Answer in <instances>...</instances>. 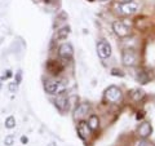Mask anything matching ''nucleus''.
<instances>
[{"label": "nucleus", "instance_id": "a211bd4d", "mask_svg": "<svg viewBox=\"0 0 155 146\" xmlns=\"http://www.w3.org/2000/svg\"><path fill=\"white\" fill-rule=\"evenodd\" d=\"M134 146H151V144H150L149 141H146V138H142V140L137 141Z\"/></svg>", "mask_w": 155, "mask_h": 146}, {"label": "nucleus", "instance_id": "f03ea898", "mask_svg": "<svg viewBox=\"0 0 155 146\" xmlns=\"http://www.w3.org/2000/svg\"><path fill=\"white\" fill-rule=\"evenodd\" d=\"M122 62L125 65V66H136L138 62V55L137 52L132 48H129V49H124L123 53H122Z\"/></svg>", "mask_w": 155, "mask_h": 146}, {"label": "nucleus", "instance_id": "9d476101", "mask_svg": "<svg viewBox=\"0 0 155 146\" xmlns=\"http://www.w3.org/2000/svg\"><path fill=\"white\" fill-rule=\"evenodd\" d=\"M153 132V128H151V124L149 121H143L142 124H140V127L137 128V133L141 138H147L150 134Z\"/></svg>", "mask_w": 155, "mask_h": 146}, {"label": "nucleus", "instance_id": "39448f33", "mask_svg": "<svg viewBox=\"0 0 155 146\" xmlns=\"http://www.w3.org/2000/svg\"><path fill=\"white\" fill-rule=\"evenodd\" d=\"M113 30L119 38H125L130 35V27L123 21H115L113 23Z\"/></svg>", "mask_w": 155, "mask_h": 146}, {"label": "nucleus", "instance_id": "0eeeda50", "mask_svg": "<svg viewBox=\"0 0 155 146\" xmlns=\"http://www.w3.org/2000/svg\"><path fill=\"white\" fill-rule=\"evenodd\" d=\"M56 106L61 111H65V110H69V95L67 92L62 91L57 95L56 97Z\"/></svg>", "mask_w": 155, "mask_h": 146}, {"label": "nucleus", "instance_id": "4468645a", "mask_svg": "<svg viewBox=\"0 0 155 146\" xmlns=\"http://www.w3.org/2000/svg\"><path fill=\"white\" fill-rule=\"evenodd\" d=\"M87 123H88V125L91 127L92 131H96L97 128H98V125H100V119H98V116L97 115H91Z\"/></svg>", "mask_w": 155, "mask_h": 146}, {"label": "nucleus", "instance_id": "f8f14e48", "mask_svg": "<svg viewBox=\"0 0 155 146\" xmlns=\"http://www.w3.org/2000/svg\"><path fill=\"white\" fill-rule=\"evenodd\" d=\"M47 69H48V71H49L51 74L57 75V74H60V72L62 71L64 66H62L61 64H58V62H56V61H49L47 64Z\"/></svg>", "mask_w": 155, "mask_h": 146}, {"label": "nucleus", "instance_id": "ddd939ff", "mask_svg": "<svg viewBox=\"0 0 155 146\" xmlns=\"http://www.w3.org/2000/svg\"><path fill=\"white\" fill-rule=\"evenodd\" d=\"M129 97L133 101L138 102V101H141L143 97H145V92L142 89H140V88H133V89L129 91Z\"/></svg>", "mask_w": 155, "mask_h": 146}, {"label": "nucleus", "instance_id": "6e6552de", "mask_svg": "<svg viewBox=\"0 0 155 146\" xmlns=\"http://www.w3.org/2000/svg\"><path fill=\"white\" fill-rule=\"evenodd\" d=\"M91 132H92V129L87 121H84V120L79 121V124H78V134L80 136V138L88 140L91 136Z\"/></svg>", "mask_w": 155, "mask_h": 146}, {"label": "nucleus", "instance_id": "5701e85b", "mask_svg": "<svg viewBox=\"0 0 155 146\" xmlns=\"http://www.w3.org/2000/svg\"><path fill=\"white\" fill-rule=\"evenodd\" d=\"M21 141H22V142H27V138H26V137H22Z\"/></svg>", "mask_w": 155, "mask_h": 146}, {"label": "nucleus", "instance_id": "aec40b11", "mask_svg": "<svg viewBox=\"0 0 155 146\" xmlns=\"http://www.w3.org/2000/svg\"><path fill=\"white\" fill-rule=\"evenodd\" d=\"M17 84L18 83H9V91H11L12 93H14V92L17 91Z\"/></svg>", "mask_w": 155, "mask_h": 146}, {"label": "nucleus", "instance_id": "4be33fe9", "mask_svg": "<svg viewBox=\"0 0 155 146\" xmlns=\"http://www.w3.org/2000/svg\"><path fill=\"white\" fill-rule=\"evenodd\" d=\"M119 3H130V2H133V0H118Z\"/></svg>", "mask_w": 155, "mask_h": 146}, {"label": "nucleus", "instance_id": "b1692460", "mask_svg": "<svg viewBox=\"0 0 155 146\" xmlns=\"http://www.w3.org/2000/svg\"><path fill=\"white\" fill-rule=\"evenodd\" d=\"M98 2H109V0H98Z\"/></svg>", "mask_w": 155, "mask_h": 146}, {"label": "nucleus", "instance_id": "dca6fc26", "mask_svg": "<svg viewBox=\"0 0 155 146\" xmlns=\"http://www.w3.org/2000/svg\"><path fill=\"white\" fill-rule=\"evenodd\" d=\"M137 79H138V81L141 83V84H146V83L149 81V76H147V74H146V72H143V71H140V72H138V76H137Z\"/></svg>", "mask_w": 155, "mask_h": 146}, {"label": "nucleus", "instance_id": "7ed1b4c3", "mask_svg": "<svg viewBox=\"0 0 155 146\" xmlns=\"http://www.w3.org/2000/svg\"><path fill=\"white\" fill-rule=\"evenodd\" d=\"M105 98L109 102H111V104H118V102L122 101L123 93H122V91H120L118 87L111 85L105 91Z\"/></svg>", "mask_w": 155, "mask_h": 146}, {"label": "nucleus", "instance_id": "6ab92c4d", "mask_svg": "<svg viewBox=\"0 0 155 146\" xmlns=\"http://www.w3.org/2000/svg\"><path fill=\"white\" fill-rule=\"evenodd\" d=\"M13 141H14L13 136H7L5 140H4V144L8 145V146H11V145H13Z\"/></svg>", "mask_w": 155, "mask_h": 146}, {"label": "nucleus", "instance_id": "9b49d317", "mask_svg": "<svg viewBox=\"0 0 155 146\" xmlns=\"http://www.w3.org/2000/svg\"><path fill=\"white\" fill-rule=\"evenodd\" d=\"M61 89H62V85H61V83L57 80H49L45 83V91L49 95H56L57 92H60Z\"/></svg>", "mask_w": 155, "mask_h": 146}, {"label": "nucleus", "instance_id": "f257e3e1", "mask_svg": "<svg viewBox=\"0 0 155 146\" xmlns=\"http://www.w3.org/2000/svg\"><path fill=\"white\" fill-rule=\"evenodd\" d=\"M116 12L119 14H123V16H130V14H134L138 11V4L134 2L130 3H119L118 5L115 7Z\"/></svg>", "mask_w": 155, "mask_h": 146}, {"label": "nucleus", "instance_id": "f3484780", "mask_svg": "<svg viewBox=\"0 0 155 146\" xmlns=\"http://www.w3.org/2000/svg\"><path fill=\"white\" fill-rule=\"evenodd\" d=\"M5 127L9 128V129L16 127V119H14L13 116H8V118L5 119Z\"/></svg>", "mask_w": 155, "mask_h": 146}, {"label": "nucleus", "instance_id": "2eb2a0df", "mask_svg": "<svg viewBox=\"0 0 155 146\" xmlns=\"http://www.w3.org/2000/svg\"><path fill=\"white\" fill-rule=\"evenodd\" d=\"M69 34H70V27L65 26V27H62L61 30L57 31V39H66L69 36Z\"/></svg>", "mask_w": 155, "mask_h": 146}, {"label": "nucleus", "instance_id": "20e7f679", "mask_svg": "<svg viewBox=\"0 0 155 146\" xmlns=\"http://www.w3.org/2000/svg\"><path fill=\"white\" fill-rule=\"evenodd\" d=\"M97 55H98L100 58L102 60H106L111 56V45L109 41L106 40H98L97 41Z\"/></svg>", "mask_w": 155, "mask_h": 146}, {"label": "nucleus", "instance_id": "423d86ee", "mask_svg": "<svg viewBox=\"0 0 155 146\" xmlns=\"http://www.w3.org/2000/svg\"><path fill=\"white\" fill-rule=\"evenodd\" d=\"M72 55H74V48H72L70 43H64V44H61L60 48H58V56L62 60L69 61L72 58Z\"/></svg>", "mask_w": 155, "mask_h": 146}, {"label": "nucleus", "instance_id": "412c9836", "mask_svg": "<svg viewBox=\"0 0 155 146\" xmlns=\"http://www.w3.org/2000/svg\"><path fill=\"white\" fill-rule=\"evenodd\" d=\"M113 74L114 75H120V76H123V74H122V71H118V70H113Z\"/></svg>", "mask_w": 155, "mask_h": 146}, {"label": "nucleus", "instance_id": "1a4fd4ad", "mask_svg": "<svg viewBox=\"0 0 155 146\" xmlns=\"http://www.w3.org/2000/svg\"><path fill=\"white\" fill-rule=\"evenodd\" d=\"M88 111H89V104L88 102H83V104H79L78 108L74 111V116L75 119H81L84 118L85 115H88Z\"/></svg>", "mask_w": 155, "mask_h": 146}]
</instances>
